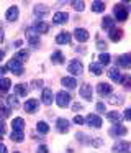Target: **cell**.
I'll use <instances>...</instances> for the list:
<instances>
[{
    "instance_id": "obj_1",
    "label": "cell",
    "mask_w": 131,
    "mask_h": 153,
    "mask_svg": "<svg viewBox=\"0 0 131 153\" xmlns=\"http://www.w3.org/2000/svg\"><path fill=\"white\" fill-rule=\"evenodd\" d=\"M130 12H131V7H128V5H124V4H116L115 8H113V13H115V17H116L118 22L126 20Z\"/></svg>"
},
{
    "instance_id": "obj_2",
    "label": "cell",
    "mask_w": 131,
    "mask_h": 153,
    "mask_svg": "<svg viewBox=\"0 0 131 153\" xmlns=\"http://www.w3.org/2000/svg\"><path fill=\"white\" fill-rule=\"evenodd\" d=\"M56 104H57L59 107H67L69 104H71V94L66 92V91H59V92L56 94Z\"/></svg>"
},
{
    "instance_id": "obj_3",
    "label": "cell",
    "mask_w": 131,
    "mask_h": 153,
    "mask_svg": "<svg viewBox=\"0 0 131 153\" xmlns=\"http://www.w3.org/2000/svg\"><path fill=\"white\" fill-rule=\"evenodd\" d=\"M7 69H10L13 74H15V76H20V74H23V63H20L16 58H13V59L8 61Z\"/></svg>"
},
{
    "instance_id": "obj_4",
    "label": "cell",
    "mask_w": 131,
    "mask_h": 153,
    "mask_svg": "<svg viewBox=\"0 0 131 153\" xmlns=\"http://www.w3.org/2000/svg\"><path fill=\"white\" fill-rule=\"evenodd\" d=\"M69 73L72 74V76H80L82 73H84V66H82V63L79 59H72L71 63H69Z\"/></svg>"
},
{
    "instance_id": "obj_5",
    "label": "cell",
    "mask_w": 131,
    "mask_h": 153,
    "mask_svg": "<svg viewBox=\"0 0 131 153\" xmlns=\"http://www.w3.org/2000/svg\"><path fill=\"white\" fill-rule=\"evenodd\" d=\"M113 152L115 153H131V143L126 140H120L113 145Z\"/></svg>"
},
{
    "instance_id": "obj_6",
    "label": "cell",
    "mask_w": 131,
    "mask_h": 153,
    "mask_svg": "<svg viewBox=\"0 0 131 153\" xmlns=\"http://www.w3.org/2000/svg\"><path fill=\"white\" fill-rule=\"evenodd\" d=\"M85 123L90 127H93V128H100L102 127V119L97 115V114H88L87 119H85Z\"/></svg>"
},
{
    "instance_id": "obj_7",
    "label": "cell",
    "mask_w": 131,
    "mask_h": 153,
    "mask_svg": "<svg viewBox=\"0 0 131 153\" xmlns=\"http://www.w3.org/2000/svg\"><path fill=\"white\" fill-rule=\"evenodd\" d=\"M74 36H75V40H77L79 43H85V41L90 38V35H88V31L85 30V28H75Z\"/></svg>"
},
{
    "instance_id": "obj_8",
    "label": "cell",
    "mask_w": 131,
    "mask_h": 153,
    "mask_svg": "<svg viewBox=\"0 0 131 153\" xmlns=\"http://www.w3.org/2000/svg\"><path fill=\"white\" fill-rule=\"evenodd\" d=\"M26 38H28V41H29L31 46H38V45H39V35L33 30V27L26 30Z\"/></svg>"
},
{
    "instance_id": "obj_9",
    "label": "cell",
    "mask_w": 131,
    "mask_h": 153,
    "mask_svg": "<svg viewBox=\"0 0 131 153\" xmlns=\"http://www.w3.org/2000/svg\"><path fill=\"white\" fill-rule=\"evenodd\" d=\"M79 94H80L85 100H92V86L88 82H84L80 86V89H79Z\"/></svg>"
},
{
    "instance_id": "obj_10",
    "label": "cell",
    "mask_w": 131,
    "mask_h": 153,
    "mask_svg": "<svg viewBox=\"0 0 131 153\" xmlns=\"http://www.w3.org/2000/svg\"><path fill=\"white\" fill-rule=\"evenodd\" d=\"M97 92H98V96H102V97L110 96L111 94V86L108 82H98L97 84Z\"/></svg>"
},
{
    "instance_id": "obj_11",
    "label": "cell",
    "mask_w": 131,
    "mask_h": 153,
    "mask_svg": "<svg viewBox=\"0 0 131 153\" xmlns=\"http://www.w3.org/2000/svg\"><path fill=\"white\" fill-rule=\"evenodd\" d=\"M116 64H118V66H121V68H126V69H128V68H131V53L118 56ZM118 66H116V68H118Z\"/></svg>"
},
{
    "instance_id": "obj_12",
    "label": "cell",
    "mask_w": 131,
    "mask_h": 153,
    "mask_svg": "<svg viewBox=\"0 0 131 153\" xmlns=\"http://www.w3.org/2000/svg\"><path fill=\"white\" fill-rule=\"evenodd\" d=\"M38 105H39V100L38 99H28L25 102V110L28 114H35L36 109H38Z\"/></svg>"
},
{
    "instance_id": "obj_13",
    "label": "cell",
    "mask_w": 131,
    "mask_h": 153,
    "mask_svg": "<svg viewBox=\"0 0 131 153\" xmlns=\"http://www.w3.org/2000/svg\"><path fill=\"white\" fill-rule=\"evenodd\" d=\"M67 20H69L67 12H57V13H54V17H52V22H54L56 25H62V23H66Z\"/></svg>"
},
{
    "instance_id": "obj_14",
    "label": "cell",
    "mask_w": 131,
    "mask_h": 153,
    "mask_svg": "<svg viewBox=\"0 0 131 153\" xmlns=\"http://www.w3.org/2000/svg\"><path fill=\"white\" fill-rule=\"evenodd\" d=\"M52 99H54V94H52L51 89H44V91H43L41 102L44 104V105H51V104H52Z\"/></svg>"
},
{
    "instance_id": "obj_15",
    "label": "cell",
    "mask_w": 131,
    "mask_h": 153,
    "mask_svg": "<svg viewBox=\"0 0 131 153\" xmlns=\"http://www.w3.org/2000/svg\"><path fill=\"white\" fill-rule=\"evenodd\" d=\"M56 43L57 45H69L71 43V33H67V31H61V33L56 36Z\"/></svg>"
},
{
    "instance_id": "obj_16",
    "label": "cell",
    "mask_w": 131,
    "mask_h": 153,
    "mask_svg": "<svg viewBox=\"0 0 131 153\" xmlns=\"http://www.w3.org/2000/svg\"><path fill=\"white\" fill-rule=\"evenodd\" d=\"M18 15H20V12H18V7H10L8 10H7V13H5V18L8 22H15L16 18H18Z\"/></svg>"
},
{
    "instance_id": "obj_17",
    "label": "cell",
    "mask_w": 131,
    "mask_h": 153,
    "mask_svg": "<svg viewBox=\"0 0 131 153\" xmlns=\"http://www.w3.org/2000/svg\"><path fill=\"white\" fill-rule=\"evenodd\" d=\"M107 119L110 120L111 123H115V125H120V122L123 120V115H121L120 112H107Z\"/></svg>"
},
{
    "instance_id": "obj_18",
    "label": "cell",
    "mask_w": 131,
    "mask_h": 153,
    "mask_svg": "<svg viewBox=\"0 0 131 153\" xmlns=\"http://www.w3.org/2000/svg\"><path fill=\"white\" fill-rule=\"evenodd\" d=\"M56 128H57V132H61V133L69 132V122L66 119H57L56 120Z\"/></svg>"
},
{
    "instance_id": "obj_19",
    "label": "cell",
    "mask_w": 131,
    "mask_h": 153,
    "mask_svg": "<svg viewBox=\"0 0 131 153\" xmlns=\"http://www.w3.org/2000/svg\"><path fill=\"white\" fill-rule=\"evenodd\" d=\"M126 132L128 130L123 125H113L110 128V135H113V137H123V135H126Z\"/></svg>"
},
{
    "instance_id": "obj_20",
    "label": "cell",
    "mask_w": 131,
    "mask_h": 153,
    "mask_svg": "<svg viewBox=\"0 0 131 153\" xmlns=\"http://www.w3.org/2000/svg\"><path fill=\"white\" fill-rule=\"evenodd\" d=\"M12 127H13L12 132H23V128H25V122H23L21 117H15L13 122H12Z\"/></svg>"
},
{
    "instance_id": "obj_21",
    "label": "cell",
    "mask_w": 131,
    "mask_h": 153,
    "mask_svg": "<svg viewBox=\"0 0 131 153\" xmlns=\"http://www.w3.org/2000/svg\"><path fill=\"white\" fill-rule=\"evenodd\" d=\"M33 30H35L36 31V33H48V31H49V25L48 23H44V22H41V20H39V22H36V23H35V27H33Z\"/></svg>"
},
{
    "instance_id": "obj_22",
    "label": "cell",
    "mask_w": 131,
    "mask_h": 153,
    "mask_svg": "<svg viewBox=\"0 0 131 153\" xmlns=\"http://www.w3.org/2000/svg\"><path fill=\"white\" fill-rule=\"evenodd\" d=\"M61 84L66 86L67 89H75V87H77V81H75V77H62Z\"/></svg>"
},
{
    "instance_id": "obj_23",
    "label": "cell",
    "mask_w": 131,
    "mask_h": 153,
    "mask_svg": "<svg viewBox=\"0 0 131 153\" xmlns=\"http://www.w3.org/2000/svg\"><path fill=\"white\" fill-rule=\"evenodd\" d=\"M108 36H110L111 41H115V43H116V41H120L121 38H123V31L118 30V28H111L110 33H108Z\"/></svg>"
},
{
    "instance_id": "obj_24",
    "label": "cell",
    "mask_w": 131,
    "mask_h": 153,
    "mask_svg": "<svg viewBox=\"0 0 131 153\" xmlns=\"http://www.w3.org/2000/svg\"><path fill=\"white\" fill-rule=\"evenodd\" d=\"M108 76H110V79L113 81V82H120L121 81V73H120V69L118 68H111L110 71H108Z\"/></svg>"
},
{
    "instance_id": "obj_25",
    "label": "cell",
    "mask_w": 131,
    "mask_h": 153,
    "mask_svg": "<svg viewBox=\"0 0 131 153\" xmlns=\"http://www.w3.org/2000/svg\"><path fill=\"white\" fill-rule=\"evenodd\" d=\"M48 12H49V8L46 7V5H36L35 7V15L39 18H44L46 15H48Z\"/></svg>"
},
{
    "instance_id": "obj_26",
    "label": "cell",
    "mask_w": 131,
    "mask_h": 153,
    "mask_svg": "<svg viewBox=\"0 0 131 153\" xmlns=\"http://www.w3.org/2000/svg\"><path fill=\"white\" fill-rule=\"evenodd\" d=\"M10 87H12V81L8 77H0V94L7 92Z\"/></svg>"
},
{
    "instance_id": "obj_27",
    "label": "cell",
    "mask_w": 131,
    "mask_h": 153,
    "mask_svg": "<svg viewBox=\"0 0 131 153\" xmlns=\"http://www.w3.org/2000/svg\"><path fill=\"white\" fill-rule=\"evenodd\" d=\"M51 61H52V64H62L64 63V54L61 51H54L51 54Z\"/></svg>"
},
{
    "instance_id": "obj_28",
    "label": "cell",
    "mask_w": 131,
    "mask_h": 153,
    "mask_svg": "<svg viewBox=\"0 0 131 153\" xmlns=\"http://www.w3.org/2000/svg\"><path fill=\"white\" fill-rule=\"evenodd\" d=\"M88 69H90V73L95 74V76H100V74L103 73V66H102V64H98V63H90Z\"/></svg>"
},
{
    "instance_id": "obj_29",
    "label": "cell",
    "mask_w": 131,
    "mask_h": 153,
    "mask_svg": "<svg viewBox=\"0 0 131 153\" xmlns=\"http://www.w3.org/2000/svg\"><path fill=\"white\" fill-rule=\"evenodd\" d=\"M92 12H97V13L105 12V2H98V0L92 2Z\"/></svg>"
},
{
    "instance_id": "obj_30",
    "label": "cell",
    "mask_w": 131,
    "mask_h": 153,
    "mask_svg": "<svg viewBox=\"0 0 131 153\" xmlns=\"http://www.w3.org/2000/svg\"><path fill=\"white\" fill-rule=\"evenodd\" d=\"M15 92L18 94V96L25 97L26 92H28V87H26V84H16V86H15Z\"/></svg>"
},
{
    "instance_id": "obj_31",
    "label": "cell",
    "mask_w": 131,
    "mask_h": 153,
    "mask_svg": "<svg viewBox=\"0 0 131 153\" xmlns=\"http://www.w3.org/2000/svg\"><path fill=\"white\" fill-rule=\"evenodd\" d=\"M36 130H38L39 133H43V135H46V133L49 132V125L46 122H38L36 123Z\"/></svg>"
},
{
    "instance_id": "obj_32",
    "label": "cell",
    "mask_w": 131,
    "mask_h": 153,
    "mask_svg": "<svg viewBox=\"0 0 131 153\" xmlns=\"http://www.w3.org/2000/svg\"><path fill=\"white\" fill-rule=\"evenodd\" d=\"M10 138H12V142H15V143H21L23 142V132H12Z\"/></svg>"
},
{
    "instance_id": "obj_33",
    "label": "cell",
    "mask_w": 131,
    "mask_h": 153,
    "mask_svg": "<svg viewBox=\"0 0 131 153\" xmlns=\"http://www.w3.org/2000/svg\"><path fill=\"white\" fill-rule=\"evenodd\" d=\"M98 59H100V61H98V64H102V66H103V64H105V66H107V64L110 63L111 56H110V54H108V53H102L100 56H98Z\"/></svg>"
},
{
    "instance_id": "obj_34",
    "label": "cell",
    "mask_w": 131,
    "mask_h": 153,
    "mask_svg": "<svg viewBox=\"0 0 131 153\" xmlns=\"http://www.w3.org/2000/svg\"><path fill=\"white\" fill-rule=\"evenodd\" d=\"M28 56H29V54H28V51H26V50H20L18 53H16V56H15V58L20 61V63H23V61L28 59Z\"/></svg>"
},
{
    "instance_id": "obj_35",
    "label": "cell",
    "mask_w": 131,
    "mask_h": 153,
    "mask_svg": "<svg viewBox=\"0 0 131 153\" xmlns=\"http://www.w3.org/2000/svg\"><path fill=\"white\" fill-rule=\"evenodd\" d=\"M113 25H115V20L111 17H105L103 22H102V27H103V28H110V30H111Z\"/></svg>"
},
{
    "instance_id": "obj_36",
    "label": "cell",
    "mask_w": 131,
    "mask_h": 153,
    "mask_svg": "<svg viewBox=\"0 0 131 153\" xmlns=\"http://www.w3.org/2000/svg\"><path fill=\"white\" fill-rule=\"evenodd\" d=\"M121 84H123L126 89H130L131 91V76H124V77H121V81H120Z\"/></svg>"
},
{
    "instance_id": "obj_37",
    "label": "cell",
    "mask_w": 131,
    "mask_h": 153,
    "mask_svg": "<svg viewBox=\"0 0 131 153\" xmlns=\"http://www.w3.org/2000/svg\"><path fill=\"white\" fill-rule=\"evenodd\" d=\"M72 7H74L75 10L82 12V10H84V8H85V4H84V2H82V0H80V2H72Z\"/></svg>"
},
{
    "instance_id": "obj_38",
    "label": "cell",
    "mask_w": 131,
    "mask_h": 153,
    "mask_svg": "<svg viewBox=\"0 0 131 153\" xmlns=\"http://www.w3.org/2000/svg\"><path fill=\"white\" fill-rule=\"evenodd\" d=\"M7 102H8V105L10 107H18V100L15 99V96H10V97H7Z\"/></svg>"
},
{
    "instance_id": "obj_39",
    "label": "cell",
    "mask_w": 131,
    "mask_h": 153,
    "mask_svg": "<svg viewBox=\"0 0 131 153\" xmlns=\"http://www.w3.org/2000/svg\"><path fill=\"white\" fill-rule=\"evenodd\" d=\"M74 123H77V125H84L85 119H84V117H80V115H75L74 117Z\"/></svg>"
},
{
    "instance_id": "obj_40",
    "label": "cell",
    "mask_w": 131,
    "mask_h": 153,
    "mask_svg": "<svg viewBox=\"0 0 131 153\" xmlns=\"http://www.w3.org/2000/svg\"><path fill=\"white\" fill-rule=\"evenodd\" d=\"M0 114H2V117L10 115V107H0Z\"/></svg>"
},
{
    "instance_id": "obj_41",
    "label": "cell",
    "mask_w": 131,
    "mask_h": 153,
    "mask_svg": "<svg viewBox=\"0 0 131 153\" xmlns=\"http://www.w3.org/2000/svg\"><path fill=\"white\" fill-rule=\"evenodd\" d=\"M121 102H123L121 96H113V97H111V104H121Z\"/></svg>"
},
{
    "instance_id": "obj_42",
    "label": "cell",
    "mask_w": 131,
    "mask_h": 153,
    "mask_svg": "<svg viewBox=\"0 0 131 153\" xmlns=\"http://www.w3.org/2000/svg\"><path fill=\"white\" fill-rule=\"evenodd\" d=\"M5 130H7L5 122H3V119H0V135H3V133H5Z\"/></svg>"
},
{
    "instance_id": "obj_43",
    "label": "cell",
    "mask_w": 131,
    "mask_h": 153,
    "mask_svg": "<svg viewBox=\"0 0 131 153\" xmlns=\"http://www.w3.org/2000/svg\"><path fill=\"white\" fill-rule=\"evenodd\" d=\"M123 119H126V120H131V107H130V109H126V110H124V115H123Z\"/></svg>"
},
{
    "instance_id": "obj_44",
    "label": "cell",
    "mask_w": 131,
    "mask_h": 153,
    "mask_svg": "<svg viewBox=\"0 0 131 153\" xmlns=\"http://www.w3.org/2000/svg\"><path fill=\"white\" fill-rule=\"evenodd\" d=\"M36 153H48V146H46V145H41V146L38 148V152H36Z\"/></svg>"
},
{
    "instance_id": "obj_45",
    "label": "cell",
    "mask_w": 131,
    "mask_h": 153,
    "mask_svg": "<svg viewBox=\"0 0 131 153\" xmlns=\"http://www.w3.org/2000/svg\"><path fill=\"white\" fill-rule=\"evenodd\" d=\"M97 110H98V112H105V104L98 102V104H97Z\"/></svg>"
},
{
    "instance_id": "obj_46",
    "label": "cell",
    "mask_w": 131,
    "mask_h": 153,
    "mask_svg": "<svg viewBox=\"0 0 131 153\" xmlns=\"http://www.w3.org/2000/svg\"><path fill=\"white\" fill-rule=\"evenodd\" d=\"M97 48H100V50H107V43H103V41H98V43H97Z\"/></svg>"
},
{
    "instance_id": "obj_47",
    "label": "cell",
    "mask_w": 131,
    "mask_h": 153,
    "mask_svg": "<svg viewBox=\"0 0 131 153\" xmlns=\"http://www.w3.org/2000/svg\"><path fill=\"white\" fill-rule=\"evenodd\" d=\"M0 153H7V146L2 142H0Z\"/></svg>"
},
{
    "instance_id": "obj_48",
    "label": "cell",
    "mask_w": 131,
    "mask_h": 153,
    "mask_svg": "<svg viewBox=\"0 0 131 153\" xmlns=\"http://www.w3.org/2000/svg\"><path fill=\"white\" fill-rule=\"evenodd\" d=\"M72 109H74V110H82V105H80V104H74Z\"/></svg>"
},
{
    "instance_id": "obj_49",
    "label": "cell",
    "mask_w": 131,
    "mask_h": 153,
    "mask_svg": "<svg viewBox=\"0 0 131 153\" xmlns=\"http://www.w3.org/2000/svg\"><path fill=\"white\" fill-rule=\"evenodd\" d=\"M3 38H5V35H3V30H2V28H0V43H2V41H3Z\"/></svg>"
},
{
    "instance_id": "obj_50",
    "label": "cell",
    "mask_w": 131,
    "mask_h": 153,
    "mask_svg": "<svg viewBox=\"0 0 131 153\" xmlns=\"http://www.w3.org/2000/svg\"><path fill=\"white\" fill-rule=\"evenodd\" d=\"M5 71H7V66L5 68H0V76H2V74H5Z\"/></svg>"
},
{
    "instance_id": "obj_51",
    "label": "cell",
    "mask_w": 131,
    "mask_h": 153,
    "mask_svg": "<svg viewBox=\"0 0 131 153\" xmlns=\"http://www.w3.org/2000/svg\"><path fill=\"white\" fill-rule=\"evenodd\" d=\"M15 46L18 48V46H21V40H18V41H15Z\"/></svg>"
},
{
    "instance_id": "obj_52",
    "label": "cell",
    "mask_w": 131,
    "mask_h": 153,
    "mask_svg": "<svg viewBox=\"0 0 131 153\" xmlns=\"http://www.w3.org/2000/svg\"><path fill=\"white\" fill-rule=\"evenodd\" d=\"M3 56H5V53H3V51H2V50H0V61H2V59H3Z\"/></svg>"
},
{
    "instance_id": "obj_53",
    "label": "cell",
    "mask_w": 131,
    "mask_h": 153,
    "mask_svg": "<svg viewBox=\"0 0 131 153\" xmlns=\"http://www.w3.org/2000/svg\"><path fill=\"white\" fill-rule=\"evenodd\" d=\"M0 138H2V135H0Z\"/></svg>"
}]
</instances>
